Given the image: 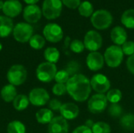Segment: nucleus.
Wrapping results in <instances>:
<instances>
[{
  "instance_id": "nucleus-1",
  "label": "nucleus",
  "mask_w": 134,
  "mask_h": 133,
  "mask_svg": "<svg viewBox=\"0 0 134 133\" xmlns=\"http://www.w3.org/2000/svg\"><path fill=\"white\" fill-rule=\"evenodd\" d=\"M67 92L77 102H84L88 100L91 92L90 80L84 74H77L71 76L66 83Z\"/></svg>"
},
{
  "instance_id": "nucleus-2",
  "label": "nucleus",
  "mask_w": 134,
  "mask_h": 133,
  "mask_svg": "<svg viewBox=\"0 0 134 133\" xmlns=\"http://www.w3.org/2000/svg\"><path fill=\"white\" fill-rule=\"evenodd\" d=\"M92 25L97 30H106L113 22V16L111 13L104 9H100L94 11L90 17Z\"/></svg>"
},
{
  "instance_id": "nucleus-3",
  "label": "nucleus",
  "mask_w": 134,
  "mask_h": 133,
  "mask_svg": "<svg viewBox=\"0 0 134 133\" xmlns=\"http://www.w3.org/2000/svg\"><path fill=\"white\" fill-rule=\"evenodd\" d=\"M27 77L26 68L21 64H14L9 67L6 74V78L9 84L14 86H19L24 84Z\"/></svg>"
},
{
  "instance_id": "nucleus-4",
  "label": "nucleus",
  "mask_w": 134,
  "mask_h": 133,
  "mask_svg": "<svg viewBox=\"0 0 134 133\" xmlns=\"http://www.w3.org/2000/svg\"><path fill=\"white\" fill-rule=\"evenodd\" d=\"M124 53L122 47L116 45H112L108 47L104 52V62L110 67L115 68L119 67L123 60Z\"/></svg>"
},
{
  "instance_id": "nucleus-5",
  "label": "nucleus",
  "mask_w": 134,
  "mask_h": 133,
  "mask_svg": "<svg viewBox=\"0 0 134 133\" xmlns=\"http://www.w3.org/2000/svg\"><path fill=\"white\" fill-rule=\"evenodd\" d=\"M57 68L55 63L49 62H42L36 68V77L38 81L43 83L52 82L56 76Z\"/></svg>"
},
{
  "instance_id": "nucleus-6",
  "label": "nucleus",
  "mask_w": 134,
  "mask_h": 133,
  "mask_svg": "<svg viewBox=\"0 0 134 133\" xmlns=\"http://www.w3.org/2000/svg\"><path fill=\"white\" fill-rule=\"evenodd\" d=\"M63 9L61 0H44L42 6L43 16L47 20H55L58 18Z\"/></svg>"
},
{
  "instance_id": "nucleus-7",
  "label": "nucleus",
  "mask_w": 134,
  "mask_h": 133,
  "mask_svg": "<svg viewBox=\"0 0 134 133\" xmlns=\"http://www.w3.org/2000/svg\"><path fill=\"white\" fill-rule=\"evenodd\" d=\"M33 27L30 24L27 22H20L14 26L13 30V35L16 42L25 43L29 42L30 38L33 35Z\"/></svg>"
},
{
  "instance_id": "nucleus-8",
  "label": "nucleus",
  "mask_w": 134,
  "mask_h": 133,
  "mask_svg": "<svg viewBox=\"0 0 134 133\" xmlns=\"http://www.w3.org/2000/svg\"><path fill=\"white\" fill-rule=\"evenodd\" d=\"M42 33L45 39L52 43L60 42L64 37V31L62 27L56 23L47 24L44 27Z\"/></svg>"
},
{
  "instance_id": "nucleus-9",
  "label": "nucleus",
  "mask_w": 134,
  "mask_h": 133,
  "mask_svg": "<svg viewBox=\"0 0 134 133\" xmlns=\"http://www.w3.org/2000/svg\"><path fill=\"white\" fill-rule=\"evenodd\" d=\"M83 43L87 50L90 52H97L103 45V38L99 32L94 30H90L85 34Z\"/></svg>"
},
{
  "instance_id": "nucleus-10",
  "label": "nucleus",
  "mask_w": 134,
  "mask_h": 133,
  "mask_svg": "<svg viewBox=\"0 0 134 133\" xmlns=\"http://www.w3.org/2000/svg\"><path fill=\"white\" fill-rule=\"evenodd\" d=\"M49 94L43 88H34L28 95L30 103L35 107H42L49 102Z\"/></svg>"
},
{
  "instance_id": "nucleus-11",
  "label": "nucleus",
  "mask_w": 134,
  "mask_h": 133,
  "mask_svg": "<svg viewBox=\"0 0 134 133\" xmlns=\"http://www.w3.org/2000/svg\"><path fill=\"white\" fill-rule=\"evenodd\" d=\"M108 99L104 94H95L88 101V110L92 114H100L108 107Z\"/></svg>"
},
{
  "instance_id": "nucleus-12",
  "label": "nucleus",
  "mask_w": 134,
  "mask_h": 133,
  "mask_svg": "<svg viewBox=\"0 0 134 133\" xmlns=\"http://www.w3.org/2000/svg\"><path fill=\"white\" fill-rule=\"evenodd\" d=\"M91 88L100 94H104L109 91L111 87L110 80L103 74H97L90 79Z\"/></svg>"
},
{
  "instance_id": "nucleus-13",
  "label": "nucleus",
  "mask_w": 134,
  "mask_h": 133,
  "mask_svg": "<svg viewBox=\"0 0 134 133\" xmlns=\"http://www.w3.org/2000/svg\"><path fill=\"white\" fill-rule=\"evenodd\" d=\"M42 16V9L37 5H27L23 9V18L28 24H35Z\"/></svg>"
},
{
  "instance_id": "nucleus-14",
  "label": "nucleus",
  "mask_w": 134,
  "mask_h": 133,
  "mask_svg": "<svg viewBox=\"0 0 134 133\" xmlns=\"http://www.w3.org/2000/svg\"><path fill=\"white\" fill-rule=\"evenodd\" d=\"M23 11V6L19 0H6L4 2L2 12L5 16L13 18L17 16Z\"/></svg>"
},
{
  "instance_id": "nucleus-15",
  "label": "nucleus",
  "mask_w": 134,
  "mask_h": 133,
  "mask_svg": "<svg viewBox=\"0 0 134 133\" xmlns=\"http://www.w3.org/2000/svg\"><path fill=\"white\" fill-rule=\"evenodd\" d=\"M104 64V56L99 52H90L86 57V65L93 71L100 70Z\"/></svg>"
},
{
  "instance_id": "nucleus-16",
  "label": "nucleus",
  "mask_w": 134,
  "mask_h": 133,
  "mask_svg": "<svg viewBox=\"0 0 134 133\" xmlns=\"http://www.w3.org/2000/svg\"><path fill=\"white\" fill-rule=\"evenodd\" d=\"M68 123L62 116L54 117L48 125V133H68Z\"/></svg>"
},
{
  "instance_id": "nucleus-17",
  "label": "nucleus",
  "mask_w": 134,
  "mask_h": 133,
  "mask_svg": "<svg viewBox=\"0 0 134 133\" xmlns=\"http://www.w3.org/2000/svg\"><path fill=\"white\" fill-rule=\"evenodd\" d=\"M60 113L66 120H73L79 116V109L78 106L73 103H66L62 104Z\"/></svg>"
},
{
  "instance_id": "nucleus-18",
  "label": "nucleus",
  "mask_w": 134,
  "mask_h": 133,
  "mask_svg": "<svg viewBox=\"0 0 134 133\" xmlns=\"http://www.w3.org/2000/svg\"><path fill=\"white\" fill-rule=\"evenodd\" d=\"M127 32L124 27L116 26L112 28L111 31V39L116 45H122L127 41Z\"/></svg>"
},
{
  "instance_id": "nucleus-19",
  "label": "nucleus",
  "mask_w": 134,
  "mask_h": 133,
  "mask_svg": "<svg viewBox=\"0 0 134 133\" xmlns=\"http://www.w3.org/2000/svg\"><path fill=\"white\" fill-rule=\"evenodd\" d=\"M14 25L11 18L0 15V38L8 37L13 30Z\"/></svg>"
},
{
  "instance_id": "nucleus-20",
  "label": "nucleus",
  "mask_w": 134,
  "mask_h": 133,
  "mask_svg": "<svg viewBox=\"0 0 134 133\" xmlns=\"http://www.w3.org/2000/svg\"><path fill=\"white\" fill-rule=\"evenodd\" d=\"M0 94H1L2 99L5 103L13 102V100L16 98V96L18 95L16 86H14L11 84H8V85H4L1 89Z\"/></svg>"
},
{
  "instance_id": "nucleus-21",
  "label": "nucleus",
  "mask_w": 134,
  "mask_h": 133,
  "mask_svg": "<svg viewBox=\"0 0 134 133\" xmlns=\"http://www.w3.org/2000/svg\"><path fill=\"white\" fill-rule=\"evenodd\" d=\"M53 118V113L49 108H42L35 114L36 121L42 125L49 124Z\"/></svg>"
},
{
  "instance_id": "nucleus-22",
  "label": "nucleus",
  "mask_w": 134,
  "mask_h": 133,
  "mask_svg": "<svg viewBox=\"0 0 134 133\" xmlns=\"http://www.w3.org/2000/svg\"><path fill=\"white\" fill-rule=\"evenodd\" d=\"M30 101L28 96L24 94H18L13 101V106L16 111H22L28 107Z\"/></svg>"
},
{
  "instance_id": "nucleus-23",
  "label": "nucleus",
  "mask_w": 134,
  "mask_h": 133,
  "mask_svg": "<svg viewBox=\"0 0 134 133\" xmlns=\"http://www.w3.org/2000/svg\"><path fill=\"white\" fill-rule=\"evenodd\" d=\"M121 22L126 28L134 29V9H128L122 13Z\"/></svg>"
},
{
  "instance_id": "nucleus-24",
  "label": "nucleus",
  "mask_w": 134,
  "mask_h": 133,
  "mask_svg": "<svg viewBox=\"0 0 134 133\" xmlns=\"http://www.w3.org/2000/svg\"><path fill=\"white\" fill-rule=\"evenodd\" d=\"M44 58L46 62L56 63L60 59V52L55 47H48L44 51Z\"/></svg>"
},
{
  "instance_id": "nucleus-25",
  "label": "nucleus",
  "mask_w": 134,
  "mask_h": 133,
  "mask_svg": "<svg viewBox=\"0 0 134 133\" xmlns=\"http://www.w3.org/2000/svg\"><path fill=\"white\" fill-rule=\"evenodd\" d=\"M78 10H79V14L84 17H91L94 13L93 5L89 1L82 2L78 8Z\"/></svg>"
},
{
  "instance_id": "nucleus-26",
  "label": "nucleus",
  "mask_w": 134,
  "mask_h": 133,
  "mask_svg": "<svg viewBox=\"0 0 134 133\" xmlns=\"http://www.w3.org/2000/svg\"><path fill=\"white\" fill-rule=\"evenodd\" d=\"M7 133H26L24 124L18 120L10 122L7 125Z\"/></svg>"
},
{
  "instance_id": "nucleus-27",
  "label": "nucleus",
  "mask_w": 134,
  "mask_h": 133,
  "mask_svg": "<svg viewBox=\"0 0 134 133\" xmlns=\"http://www.w3.org/2000/svg\"><path fill=\"white\" fill-rule=\"evenodd\" d=\"M119 124L126 130H134V114L130 113L123 115L119 120Z\"/></svg>"
},
{
  "instance_id": "nucleus-28",
  "label": "nucleus",
  "mask_w": 134,
  "mask_h": 133,
  "mask_svg": "<svg viewBox=\"0 0 134 133\" xmlns=\"http://www.w3.org/2000/svg\"><path fill=\"white\" fill-rule=\"evenodd\" d=\"M28 42H29L30 46L32 49L38 50V49H42L45 46L46 39L43 36L37 34H33Z\"/></svg>"
},
{
  "instance_id": "nucleus-29",
  "label": "nucleus",
  "mask_w": 134,
  "mask_h": 133,
  "mask_svg": "<svg viewBox=\"0 0 134 133\" xmlns=\"http://www.w3.org/2000/svg\"><path fill=\"white\" fill-rule=\"evenodd\" d=\"M106 97L111 103H119L122 98V93L119 89H112L108 92Z\"/></svg>"
},
{
  "instance_id": "nucleus-30",
  "label": "nucleus",
  "mask_w": 134,
  "mask_h": 133,
  "mask_svg": "<svg viewBox=\"0 0 134 133\" xmlns=\"http://www.w3.org/2000/svg\"><path fill=\"white\" fill-rule=\"evenodd\" d=\"M93 133H111L110 125L103 122H96L91 128Z\"/></svg>"
},
{
  "instance_id": "nucleus-31",
  "label": "nucleus",
  "mask_w": 134,
  "mask_h": 133,
  "mask_svg": "<svg viewBox=\"0 0 134 133\" xmlns=\"http://www.w3.org/2000/svg\"><path fill=\"white\" fill-rule=\"evenodd\" d=\"M69 47H70V49L71 50V52H73L75 53H81L86 49L83 42H82L79 39L72 40L70 43Z\"/></svg>"
},
{
  "instance_id": "nucleus-32",
  "label": "nucleus",
  "mask_w": 134,
  "mask_h": 133,
  "mask_svg": "<svg viewBox=\"0 0 134 133\" xmlns=\"http://www.w3.org/2000/svg\"><path fill=\"white\" fill-rule=\"evenodd\" d=\"M123 113V109L119 103H111L108 107V114L112 118L121 117Z\"/></svg>"
},
{
  "instance_id": "nucleus-33",
  "label": "nucleus",
  "mask_w": 134,
  "mask_h": 133,
  "mask_svg": "<svg viewBox=\"0 0 134 133\" xmlns=\"http://www.w3.org/2000/svg\"><path fill=\"white\" fill-rule=\"evenodd\" d=\"M80 68H81L80 64H79L78 62L72 60V61H70V62L67 64V66H66V67H65L64 70L69 74L70 76H71H71H74L75 74H79L78 72L80 71Z\"/></svg>"
},
{
  "instance_id": "nucleus-34",
  "label": "nucleus",
  "mask_w": 134,
  "mask_h": 133,
  "mask_svg": "<svg viewBox=\"0 0 134 133\" xmlns=\"http://www.w3.org/2000/svg\"><path fill=\"white\" fill-rule=\"evenodd\" d=\"M70 75L64 69V70H60V71H57L55 78L54 80L56 81L57 83H60V84H66L69 78H70Z\"/></svg>"
},
{
  "instance_id": "nucleus-35",
  "label": "nucleus",
  "mask_w": 134,
  "mask_h": 133,
  "mask_svg": "<svg viewBox=\"0 0 134 133\" xmlns=\"http://www.w3.org/2000/svg\"><path fill=\"white\" fill-rule=\"evenodd\" d=\"M52 92L54 95L57 96H64L67 92V87L66 84H60V83H56L52 89Z\"/></svg>"
},
{
  "instance_id": "nucleus-36",
  "label": "nucleus",
  "mask_w": 134,
  "mask_h": 133,
  "mask_svg": "<svg viewBox=\"0 0 134 133\" xmlns=\"http://www.w3.org/2000/svg\"><path fill=\"white\" fill-rule=\"evenodd\" d=\"M122 52L125 55H127L129 56L134 54V42L133 41H126L122 45Z\"/></svg>"
},
{
  "instance_id": "nucleus-37",
  "label": "nucleus",
  "mask_w": 134,
  "mask_h": 133,
  "mask_svg": "<svg viewBox=\"0 0 134 133\" xmlns=\"http://www.w3.org/2000/svg\"><path fill=\"white\" fill-rule=\"evenodd\" d=\"M61 2L63 5L71 9H75L79 8V5L82 2L81 0H61Z\"/></svg>"
},
{
  "instance_id": "nucleus-38",
  "label": "nucleus",
  "mask_w": 134,
  "mask_h": 133,
  "mask_svg": "<svg viewBox=\"0 0 134 133\" xmlns=\"http://www.w3.org/2000/svg\"><path fill=\"white\" fill-rule=\"evenodd\" d=\"M61 106H62L61 102L57 99H53V100H49V107L52 111H60Z\"/></svg>"
},
{
  "instance_id": "nucleus-39",
  "label": "nucleus",
  "mask_w": 134,
  "mask_h": 133,
  "mask_svg": "<svg viewBox=\"0 0 134 133\" xmlns=\"http://www.w3.org/2000/svg\"><path fill=\"white\" fill-rule=\"evenodd\" d=\"M72 133H93L92 129L86 125H80L74 129Z\"/></svg>"
},
{
  "instance_id": "nucleus-40",
  "label": "nucleus",
  "mask_w": 134,
  "mask_h": 133,
  "mask_svg": "<svg viewBox=\"0 0 134 133\" xmlns=\"http://www.w3.org/2000/svg\"><path fill=\"white\" fill-rule=\"evenodd\" d=\"M126 67L129 71L134 74V54L128 57L126 61Z\"/></svg>"
},
{
  "instance_id": "nucleus-41",
  "label": "nucleus",
  "mask_w": 134,
  "mask_h": 133,
  "mask_svg": "<svg viewBox=\"0 0 134 133\" xmlns=\"http://www.w3.org/2000/svg\"><path fill=\"white\" fill-rule=\"evenodd\" d=\"M27 5H35L39 0H23Z\"/></svg>"
},
{
  "instance_id": "nucleus-42",
  "label": "nucleus",
  "mask_w": 134,
  "mask_h": 133,
  "mask_svg": "<svg viewBox=\"0 0 134 133\" xmlns=\"http://www.w3.org/2000/svg\"><path fill=\"white\" fill-rule=\"evenodd\" d=\"M93 124H94V123H93L91 120H88V121L86 122V125H86L87 127H89V128H90V129H91V128L93 127Z\"/></svg>"
},
{
  "instance_id": "nucleus-43",
  "label": "nucleus",
  "mask_w": 134,
  "mask_h": 133,
  "mask_svg": "<svg viewBox=\"0 0 134 133\" xmlns=\"http://www.w3.org/2000/svg\"><path fill=\"white\" fill-rule=\"evenodd\" d=\"M3 6H4V2H3L2 0H0V9L2 10Z\"/></svg>"
},
{
  "instance_id": "nucleus-44",
  "label": "nucleus",
  "mask_w": 134,
  "mask_h": 133,
  "mask_svg": "<svg viewBox=\"0 0 134 133\" xmlns=\"http://www.w3.org/2000/svg\"><path fill=\"white\" fill-rule=\"evenodd\" d=\"M2 43L0 42V52L2 51Z\"/></svg>"
}]
</instances>
